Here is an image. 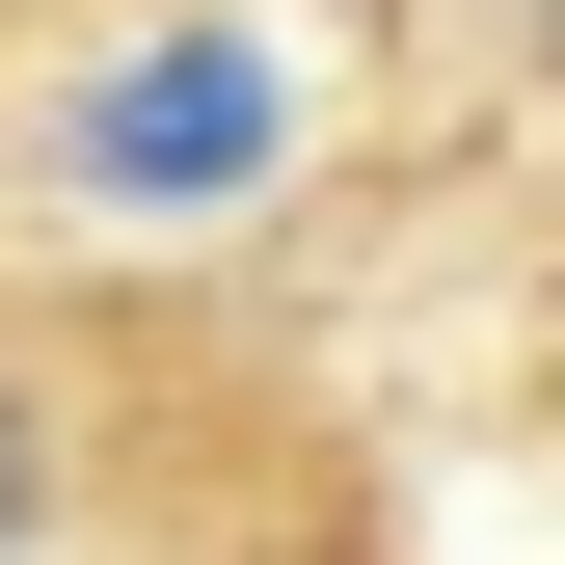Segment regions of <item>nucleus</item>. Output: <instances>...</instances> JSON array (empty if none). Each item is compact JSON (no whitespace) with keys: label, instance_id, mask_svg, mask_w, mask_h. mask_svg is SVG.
<instances>
[{"label":"nucleus","instance_id":"nucleus-2","mask_svg":"<svg viewBox=\"0 0 565 565\" xmlns=\"http://www.w3.org/2000/svg\"><path fill=\"white\" fill-rule=\"evenodd\" d=\"M28 539H54V404L0 377V565H28Z\"/></svg>","mask_w":565,"mask_h":565},{"label":"nucleus","instance_id":"nucleus-1","mask_svg":"<svg viewBox=\"0 0 565 565\" xmlns=\"http://www.w3.org/2000/svg\"><path fill=\"white\" fill-rule=\"evenodd\" d=\"M269 162V54H135L82 108V189H243Z\"/></svg>","mask_w":565,"mask_h":565}]
</instances>
